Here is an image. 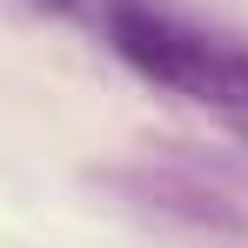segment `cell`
I'll return each instance as SVG.
<instances>
[{"mask_svg":"<svg viewBox=\"0 0 248 248\" xmlns=\"http://www.w3.org/2000/svg\"><path fill=\"white\" fill-rule=\"evenodd\" d=\"M108 41L141 81L168 94H188L208 108H248V54H235L228 41H215L148 0H108Z\"/></svg>","mask_w":248,"mask_h":248,"instance_id":"cell-1","label":"cell"}]
</instances>
